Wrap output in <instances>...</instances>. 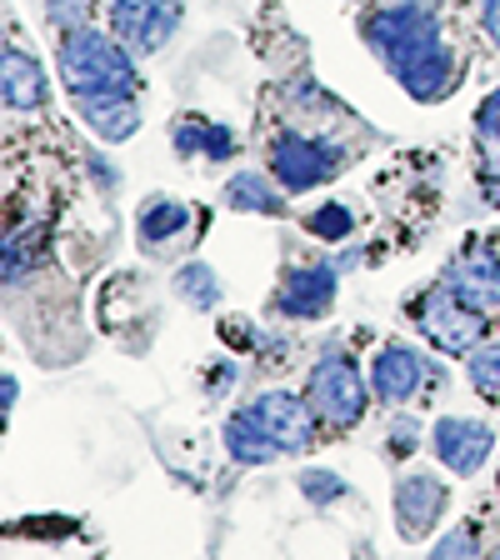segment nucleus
I'll list each match as a JSON object with an SVG mask.
<instances>
[{
	"mask_svg": "<svg viewBox=\"0 0 500 560\" xmlns=\"http://www.w3.org/2000/svg\"><path fill=\"white\" fill-rule=\"evenodd\" d=\"M365 46L381 56V66L400 81V91L410 101H445L461 81V60H455L451 40L441 31V15H435L431 0H391V5H375L361 21Z\"/></svg>",
	"mask_w": 500,
	"mask_h": 560,
	"instance_id": "nucleus-1",
	"label": "nucleus"
},
{
	"mask_svg": "<svg viewBox=\"0 0 500 560\" xmlns=\"http://www.w3.org/2000/svg\"><path fill=\"white\" fill-rule=\"evenodd\" d=\"M56 70L70 101H101V95H136V50L120 35H101L95 25L60 35Z\"/></svg>",
	"mask_w": 500,
	"mask_h": 560,
	"instance_id": "nucleus-2",
	"label": "nucleus"
},
{
	"mask_svg": "<svg viewBox=\"0 0 500 560\" xmlns=\"http://www.w3.org/2000/svg\"><path fill=\"white\" fill-rule=\"evenodd\" d=\"M410 326L420 330L426 346H435L441 355H470V350L486 340V311L470 305L466 295L435 280L410 301Z\"/></svg>",
	"mask_w": 500,
	"mask_h": 560,
	"instance_id": "nucleus-3",
	"label": "nucleus"
},
{
	"mask_svg": "<svg viewBox=\"0 0 500 560\" xmlns=\"http://www.w3.org/2000/svg\"><path fill=\"white\" fill-rule=\"evenodd\" d=\"M301 396L326 431H350V425H361V416H365L375 390L350 355H321V361L305 371Z\"/></svg>",
	"mask_w": 500,
	"mask_h": 560,
	"instance_id": "nucleus-4",
	"label": "nucleus"
},
{
	"mask_svg": "<svg viewBox=\"0 0 500 560\" xmlns=\"http://www.w3.org/2000/svg\"><path fill=\"white\" fill-rule=\"evenodd\" d=\"M266 165L291 196H301V190H315V186H326V180H336L350 161H346L340 145L311 136V130H280V136L270 140V161Z\"/></svg>",
	"mask_w": 500,
	"mask_h": 560,
	"instance_id": "nucleus-5",
	"label": "nucleus"
},
{
	"mask_svg": "<svg viewBox=\"0 0 500 560\" xmlns=\"http://www.w3.org/2000/svg\"><path fill=\"white\" fill-rule=\"evenodd\" d=\"M435 381H441L435 361L420 346H410V340H385L371 355V390L381 406H410Z\"/></svg>",
	"mask_w": 500,
	"mask_h": 560,
	"instance_id": "nucleus-6",
	"label": "nucleus"
},
{
	"mask_svg": "<svg viewBox=\"0 0 500 560\" xmlns=\"http://www.w3.org/2000/svg\"><path fill=\"white\" fill-rule=\"evenodd\" d=\"M340 260H315V266H295L291 276L276 285L270 295V311L280 320H326L336 311V295H340Z\"/></svg>",
	"mask_w": 500,
	"mask_h": 560,
	"instance_id": "nucleus-7",
	"label": "nucleus"
},
{
	"mask_svg": "<svg viewBox=\"0 0 500 560\" xmlns=\"http://www.w3.org/2000/svg\"><path fill=\"white\" fill-rule=\"evenodd\" d=\"M445 511H451V486L435 470H406L391 490V515H396L400 540H410V546L431 536L445 521Z\"/></svg>",
	"mask_w": 500,
	"mask_h": 560,
	"instance_id": "nucleus-8",
	"label": "nucleus"
},
{
	"mask_svg": "<svg viewBox=\"0 0 500 560\" xmlns=\"http://www.w3.org/2000/svg\"><path fill=\"white\" fill-rule=\"evenodd\" d=\"M251 416H256V425L276 441V451L280 455H305L311 445H321L315 441V410L305 406V396H291V390H260L256 400H251Z\"/></svg>",
	"mask_w": 500,
	"mask_h": 560,
	"instance_id": "nucleus-9",
	"label": "nucleus"
},
{
	"mask_svg": "<svg viewBox=\"0 0 500 560\" xmlns=\"http://www.w3.org/2000/svg\"><path fill=\"white\" fill-rule=\"evenodd\" d=\"M431 451H435V460H441L451 476L470 480V476L486 470L490 451H496V431H490L486 420H476V416H441L431 425Z\"/></svg>",
	"mask_w": 500,
	"mask_h": 560,
	"instance_id": "nucleus-10",
	"label": "nucleus"
},
{
	"mask_svg": "<svg viewBox=\"0 0 500 560\" xmlns=\"http://www.w3.org/2000/svg\"><path fill=\"white\" fill-rule=\"evenodd\" d=\"M181 25V0H111V35H120L136 56H151Z\"/></svg>",
	"mask_w": 500,
	"mask_h": 560,
	"instance_id": "nucleus-11",
	"label": "nucleus"
},
{
	"mask_svg": "<svg viewBox=\"0 0 500 560\" xmlns=\"http://www.w3.org/2000/svg\"><path fill=\"white\" fill-rule=\"evenodd\" d=\"M445 285L466 295L480 311H500V241H470L461 256L445 266Z\"/></svg>",
	"mask_w": 500,
	"mask_h": 560,
	"instance_id": "nucleus-12",
	"label": "nucleus"
},
{
	"mask_svg": "<svg viewBox=\"0 0 500 560\" xmlns=\"http://www.w3.org/2000/svg\"><path fill=\"white\" fill-rule=\"evenodd\" d=\"M5 85H0V95H5V110H21V116H31V110H40V105L50 101V81L46 70H40V60L31 56V50L21 46V40H5Z\"/></svg>",
	"mask_w": 500,
	"mask_h": 560,
	"instance_id": "nucleus-13",
	"label": "nucleus"
},
{
	"mask_svg": "<svg viewBox=\"0 0 500 560\" xmlns=\"http://www.w3.org/2000/svg\"><path fill=\"white\" fill-rule=\"evenodd\" d=\"M171 145L181 161H231L241 140H235L231 126H221V120H210V116H175Z\"/></svg>",
	"mask_w": 500,
	"mask_h": 560,
	"instance_id": "nucleus-14",
	"label": "nucleus"
},
{
	"mask_svg": "<svg viewBox=\"0 0 500 560\" xmlns=\"http://www.w3.org/2000/svg\"><path fill=\"white\" fill-rule=\"evenodd\" d=\"M75 110H81V120L91 126V136L111 140V145H120V140H130L140 130L136 95H101V101H75Z\"/></svg>",
	"mask_w": 500,
	"mask_h": 560,
	"instance_id": "nucleus-15",
	"label": "nucleus"
},
{
	"mask_svg": "<svg viewBox=\"0 0 500 560\" xmlns=\"http://www.w3.org/2000/svg\"><path fill=\"white\" fill-rule=\"evenodd\" d=\"M276 175H260V171H241V175H231L225 180V190H221V200L231 210H245V215H286V196L291 190L286 186H270Z\"/></svg>",
	"mask_w": 500,
	"mask_h": 560,
	"instance_id": "nucleus-16",
	"label": "nucleus"
},
{
	"mask_svg": "<svg viewBox=\"0 0 500 560\" xmlns=\"http://www.w3.org/2000/svg\"><path fill=\"white\" fill-rule=\"evenodd\" d=\"M221 441H225V455H231L235 466H270V460H280L276 441H270V435L260 431L256 416H251L245 406H241V410H231V420H225Z\"/></svg>",
	"mask_w": 500,
	"mask_h": 560,
	"instance_id": "nucleus-17",
	"label": "nucleus"
},
{
	"mask_svg": "<svg viewBox=\"0 0 500 560\" xmlns=\"http://www.w3.org/2000/svg\"><path fill=\"white\" fill-rule=\"evenodd\" d=\"M190 225V206L186 200H171V196H151L146 206H140L136 215V241L151 245V250H161L165 241H181Z\"/></svg>",
	"mask_w": 500,
	"mask_h": 560,
	"instance_id": "nucleus-18",
	"label": "nucleus"
},
{
	"mask_svg": "<svg viewBox=\"0 0 500 560\" xmlns=\"http://www.w3.org/2000/svg\"><path fill=\"white\" fill-rule=\"evenodd\" d=\"M175 295L196 311H216L221 305V276L206 266V260H190V266L175 270Z\"/></svg>",
	"mask_w": 500,
	"mask_h": 560,
	"instance_id": "nucleus-19",
	"label": "nucleus"
},
{
	"mask_svg": "<svg viewBox=\"0 0 500 560\" xmlns=\"http://www.w3.org/2000/svg\"><path fill=\"white\" fill-rule=\"evenodd\" d=\"M466 381L486 406H500V340H480L476 350L466 355Z\"/></svg>",
	"mask_w": 500,
	"mask_h": 560,
	"instance_id": "nucleus-20",
	"label": "nucleus"
},
{
	"mask_svg": "<svg viewBox=\"0 0 500 560\" xmlns=\"http://www.w3.org/2000/svg\"><path fill=\"white\" fill-rule=\"evenodd\" d=\"M350 225H356V215H350V206H340V200H326V206H315L311 215H305V231H311L315 241H346Z\"/></svg>",
	"mask_w": 500,
	"mask_h": 560,
	"instance_id": "nucleus-21",
	"label": "nucleus"
},
{
	"mask_svg": "<svg viewBox=\"0 0 500 560\" xmlns=\"http://www.w3.org/2000/svg\"><path fill=\"white\" fill-rule=\"evenodd\" d=\"M46 21L56 35L85 31V25L95 21V0H46Z\"/></svg>",
	"mask_w": 500,
	"mask_h": 560,
	"instance_id": "nucleus-22",
	"label": "nucleus"
},
{
	"mask_svg": "<svg viewBox=\"0 0 500 560\" xmlns=\"http://www.w3.org/2000/svg\"><path fill=\"white\" fill-rule=\"evenodd\" d=\"M476 145L486 151V161H500V85L476 110Z\"/></svg>",
	"mask_w": 500,
	"mask_h": 560,
	"instance_id": "nucleus-23",
	"label": "nucleus"
},
{
	"mask_svg": "<svg viewBox=\"0 0 500 560\" xmlns=\"http://www.w3.org/2000/svg\"><path fill=\"white\" fill-rule=\"evenodd\" d=\"M35 235L40 231H11L5 235V285H21V276L31 270V256H35Z\"/></svg>",
	"mask_w": 500,
	"mask_h": 560,
	"instance_id": "nucleus-24",
	"label": "nucleus"
},
{
	"mask_svg": "<svg viewBox=\"0 0 500 560\" xmlns=\"http://www.w3.org/2000/svg\"><path fill=\"white\" fill-rule=\"evenodd\" d=\"M295 486H301V495L311 505H330V501H340V495H346V480H340L336 470H301V480H295Z\"/></svg>",
	"mask_w": 500,
	"mask_h": 560,
	"instance_id": "nucleus-25",
	"label": "nucleus"
},
{
	"mask_svg": "<svg viewBox=\"0 0 500 560\" xmlns=\"http://www.w3.org/2000/svg\"><path fill=\"white\" fill-rule=\"evenodd\" d=\"M476 550H480V540H476V530L466 525V530H451L445 540H435L431 556L435 560H451V556H476Z\"/></svg>",
	"mask_w": 500,
	"mask_h": 560,
	"instance_id": "nucleus-26",
	"label": "nucleus"
},
{
	"mask_svg": "<svg viewBox=\"0 0 500 560\" xmlns=\"http://www.w3.org/2000/svg\"><path fill=\"white\" fill-rule=\"evenodd\" d=\"M420 445V420H396V425H391V445H385V451L391 455H410Z\"/></svg>",
	"mask_w": 500,
	"mask_h": 560,
	"instance_id": "nucleus-27",
	"label": "nucleus"
},
{
	"mask_svg": "<svg viewBox=\"0 0 500 560\" xmlns=\"http://www.w3.org/2000/svg\"><path fill=\"white\" fill-rule=\"evenodd\" d=\"M480 31H486V40L500 50V0H480Z\"/></svg>",
	"mask_w": 500,
	"mask_h": 560,
	"instance_id": "nucleus-28",
	"label": "nucleus"
},
{
	"mask_svg": "<svg viewBox=\"0 0 500 560\" xmlns=\"http://www.w3.org/2000/svg\"><path fill=\"white\" fill-rule=\"evenodd\" d=\"M221 330L235 340V346H260V340H256V330L245 326V315H231V320H221Z\"/></svg>",
	"mask_w": 500,
	"mask_h": 560,
	"instance_id": "nucleus-29",
	"label": "nucleus"
},
{
	"mask_svg": "<svg viewBox=\"0 0 500 560\" xmlns=\"http://www.w3.org/2000/svg\"><path fill=\"white\" fill-rule=\"evenodd\" d=\"M0 396H5V400H0V410L11 416V406H15V375H11V371L0 375Z\"/></svg>",
	"mask_w": 500,
	"mask_h": 560,
	"instance_id": "nucleus-30",
	"label": "nucleus"
},
{
	"mask_svg": "<svg viewBox=\"0 0 500 560\" xmlns=\"http://www.w3.org/2000/svg\"><path fill=\"white\" fill-rule=\"evenodd\" d=\"M496 560H500V546H496Z\"/></svg>",
	"mask_w": 500,
	"mask_h": 560,
	"instance_id": "nucleus-31",
	"label": "nucleus"
}]
</instances>
